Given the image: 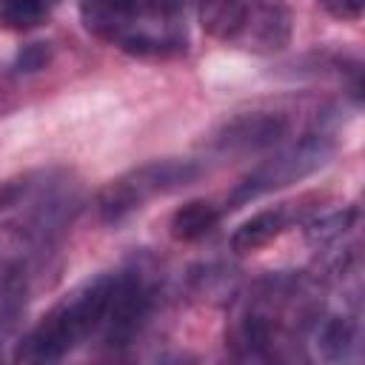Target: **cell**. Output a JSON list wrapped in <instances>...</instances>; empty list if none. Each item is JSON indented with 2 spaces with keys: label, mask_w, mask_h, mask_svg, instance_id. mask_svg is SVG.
Masks as SVG:
<instances>
[{
  "label": "cell",
  "mask_w": 365,
  "mask_h": 365,
  "mask_svg": "<svg viewBox=\"0 0 365 365\" xmlns=\"http://www.w3.org/2000/svg\"><path fill=\"white\" fill-rule=\"evenodd\" d=\"M325 11L334 14L336 20H359L365 0H322Z\"/></svg>",
  "instance_id": "12"
},
{
  "label": "cell",
  "mask_w": 365,
  "mask_h": 365,
  "mask_svg": "<svg viewBox=\"0 0 365 365\" xmlns=\"http://www.w3.org/2000/svg\"><path fill=\"white\" fill-rule=\"evenodd\" d=\"M48 60H51V46H48V43H29V46H23V48L17 51L11 68H14L17 74H34V71L46 68Z\"/></svg>",
  "instance_id": "11"
},
{
  "label": "cell",
  "mask_w": 365,
  "mask_h": 365,
  "mask_svg": "<svg viewBox=\"0 0 365 365\" xmlns=\"http://www.w3.org/2000/svg\"><path fill=\"white\" fill-rule=\"evenodd\" d=\"M57 0H0V26L11 31H31L46 23Z\"/></svg>",
  "instance_id": "10"
},
{
  "label": "cell",
  "mask_w": 365,
  "mask_h": 365,
  "mask_svg": "<svg viewBox=\"0 0 365 365\" xmlns=\"http://www.w3.org/2000/svg\"><path fill=\"white\" fill-rule=\"evenodd\" d=\"M288 225V211L285 208H265L257 211L251 220H245L234 234H231V248L237 254H251L265 248L274 237H279Z\"/></svg>",
  "instance_id": "8"
},
{
  "label": "cell",
  "mask_w": 365,
  "mask_h": 365,
  "mask_svg": "<svg viewBox=\"0 0 365 365\" xmlns=\"http://www.w3.org/2000/svg\"><path fill=\"white\" fill-rule=\"evenodd\" d=\"M200 177V165L194 160H154L128 174L111 180L97 194V211L106 222H117L134 208H143L157 194H171L182 185H191Z\"/></svg>",
  "instance_id": "3"
},
{
  "label": "cell",
  "mask_w": 365,
  "mask_h": 365,
  "mask_svg": "<svg viewBox=\"0 0 365 365\" xmlns=\"http://www.w3.org/2000/svg\"><path fill=\"white\" fill-rule=\"evenodd\" d=\"M117 277H97L68 297H63L20 342L17 359L29 362H51L68 354L83 336H88L97 325H103L108 314V302L114 294Z\"/></svg>",
  "instance_id": "2"
},
{
  "label": "cell",
  "mask_w": 365,
  "mask_h": 365,
  "mask_svg": "<svg viewBox=\"0 0 365 365\" xmlns=\"http://www.w3.org/2000/svg\"><path fill=\"white\" fill-rule=\"evenodd\" d=\"M291 31L294 14L285 0H251L234 43L257 54H271L282 51L291 43Z\"/></svg>",
  "instance_id": "4"
},
{
  "label": "cell",
  "mask_w": 365,
  "mask_h": 365,
  "mask_svg": "<svg viewBox=\"0 0 365 365\" xmlns=\"http://www.w3.org/2000/svg\"><path fill=\"white\" fill-rule=\"evenodd\" d=\"M220 222V208L208 200H191L180 205L168 220V234L177 242H197L205 234H211Z\"/></svg>",
  "instance_id": "9"
},
{
  "label": "cell",
  "mask_w": 365,
  "mask_h": 365,
  "mask_svg": "<svg viewBox=\"0 0 365 365\" xmlns=\"http://www.w3.org/2000/svg\"><path fill=\"white\" fill-rule=\"evenodd\" d=\"M288 131V120L279 114L268 111H254V114H240L228 120L217 134H214V148L220 151H259L274 145L282 134Z\"/></svg>",
  "instance_id": "6"
},
{
  "label": "cell",
  "mask_w": 365,
  "mask_h": 365,
  "mask_svg": "<svg viewBox=\"0 0 365 365\" xmlns=\"http://www.w3.org/2000/svg\"><path fill=\"white\" fill-rule=\"evenodd\" d=\"M185 0H80L88 31L134 57H174L185 51L180 29Z\"/></svg>",
  "instance_id": "1"
},
{
  "label": "cell",
  "mask_w": 365,
  "mask_h": 365,
  "mask_svg": "<svg viewBox=\"0 0 365 365\" xmlns=\"http://www.w3.org/2000/svg\"><path fill=\"white\" fill-rule=\"evenodd\" d=\"M319 163H322V148L305 143V145H299V148H294V151H288V154H282V157H277V160L259 165L254 174H248V177L231 191L228 202H231V208H240L242 202L257 200L259 194H265V191H271V188L288 185V182H294V180L311 174Z\"/></svg>",
  "instance_id": "5"
},
{
  "label": "cell",
  "mask_w": 365,
  "mask_h": 365,
  "mask_svg": "<svg viewBox=\"0 0 365 365\" xmlns=\"http://www.w3.org/2000/svg\"><path fill=\"white\" fill-rule=\"evenodd\" d=\"M148 305H151V297H148V291L143 288L140 279L117 277V285H114V294H111V302H108V314H106V319H108V334H106L108 345H125L137 334L143 317L148 314Z\"/></svg>",
  "instance_id": "7"
}]
</instances>
